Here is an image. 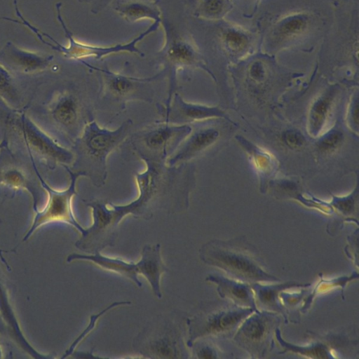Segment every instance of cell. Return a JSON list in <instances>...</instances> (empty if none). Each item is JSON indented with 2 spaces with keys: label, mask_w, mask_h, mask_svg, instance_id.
Here are the masks:
<instances>
[{
  "label": "cell",
  "mask_w": 359,
  "mask_h": 359,
  "mask_svg": "<svg viewBox=\"0 0 359 359\" xmlns=\"http://www.w3.org/2000/svg\"><path fill=\"white\" fill-rule=\"evenodd\" d=\"M169 61L174 66L201 65L194 49L183 42H175L168 50Z\"/></svg>",
  "instance_id": "obj_22"
},
{
  "label": "cell",
  "mask_w": 359,
  "mask_h": 359,
  "mask_svg": "<svg viewBox=\"0 0 359 359\" xmlns=\"http://www.w3.org/2000/svg\"><path fill=\"white\" fill-rule=\"evenodd\" d=\"M283 138L285 142L291 147H299L304 142V137L294 131H287L285 133Z\"/></svg>",
  "instance_id": "obj_32"
},
{
  "label": "cell",
  "mask_w": 359,
  "mask_h": 359,
  "mask_svg": "<svg viewBox=\"0 0 359 359\" xmlns=\"http://www.w3.org/2000/svg\"><path fill=\"white\" fill-rule=\"evenodd\" d=\"M8 299L6 288L1 281H0V312L11 334L13 335L20 346L33 358H46L47 357L46 355H43L35 351L25 339L18 323L15 316L13 313L10 303H8Z\"/></svg>",
  "instance_id": "obj_19"
},
{
  "label": "cell",
  "mask_w": 359,
  "mask_h": 359,
  "mask_svg": "<svg viewBox=\"0 0 359 359\" xmlns=\"http://www.w3.org/2000/svg\"><path fill=\"white\" fill-rule=\"evenodd\" d=\"M69 174L70 182L69 186L63 190H56L51 188L38 173L34 166L35 172L41 180L43 189L47 191L48 199L42 210H36L31 227L24 236L22 241L27 240L36 229L50 222H60L66 223L75 228L81 234H83L86 228H83L76 220L72 210V202L76 194V182L81 174L65 167Z\"/></svg>",
  "instance_id": "obj_8"
},
{
  "label": "cell",
  "mask_w": 359,
  "mask_h": 359,
  "mask_svg": "<svg viewBox=\"0 0 359 359\" xmlns=\"http://www.w3.org/2000/svg\"><path fill=\"white\" fill-rule=\"evenodd\" d=\"M119 11L128 19L137 20L144 18H151L156 21H160L159 12L156 10L139 4H132L121 6Z\"/></svg>",
  "instance_id": "obj_23"
},
{
  "label": "cell",
  "mask_w": 359,
  "mask_h": 359,
  "mask_svg": "<svg viewBox=\"0 0 359 359\" xmlns=\"http://www.w3.org/2000/svg\"><path fill=\"white\" fill-rule=\"evenodd\" d=\"M199 256L204 263L244 283L279 280L266 271L257 250L244 236L229 241H210L201 246Z\"/></svg>",
  "instance_id": "obj_3"
},
{
  "label": "cell",
  "mask_w": 359,
  "mask_h": 359,
  "mask_svg": "<svg viewBox=\"0 0 359 359\" xmlns=\"http://www.w3.org/2000/svg\"><path fill=\"white\" fill-rule=\"evenodd\" d=\"M133 346L148 358H189L184 341V328L173 320L158 319L147 325L137 335Z\"/></svg>",
  "instance_id": "obj_7"
},
{
  "label": "cell",
  "mask_w": 359,
  "mask_h": 359,
  "mask_svg": "<svg viewBox=\"0 0 359 359\" xmlns=\"http://www.w3.org/2000/svg\"><path fill=\"white\" fill-rule=\"evenodd\" d=\"M191 349L193 357L197 358H223V353L215 344L208 341L207 338L196 340L189 348Z\"/></svg>",
  "instance_id": "obj_24"
},
{
  "label": "cell",
  "mask_w": 359,
  "mask_h": 359,
  "mask_svg": "<svg viewBox=\"0 0 359 359\" xmlns=\"http://www.w3.org/2000/svg\"><path fill=\"white\" fill-rule=\"evenodd\" d=\"M224 39L226 45L233 50H241L248 44L247 36L233 29H228L225 32Z\"/></svg>",
  "instance_id": "obj_29"
},
{
  "label": "cell",
  "mask_w": 359,
  "mask_h": 359,
  "mask_svg": "<svg viewBox=\"0 0 359 359\" xmlns=\"http://www.w3.org/2000/svg\"><path fill=\"white\" fill-rule=\"evenodd\" d=\"M191 130L190 124L176 125L156 121L153 126L136 133L132 144L141 159L165 163L167 158Z\"/></svg>",
  "instance_id": "obj_9"
},
{
  "label": "cell",
  "mask_w": 359,
  "mask_h": 359,
  "mask_svg": "<svg viewBox=\"0 0 359 359\" xmlns=\"http://www.w3.org/2000/svg\"><path fill=\"white\" fill-rule=\"evenodd\" d=\"M218 137L219 132L214 128L194 129L191 126L190 133L167 158L165 164L170 168L180 167L202 154L216 142Z\"/></svg>",
  "instance_id": "obj_14"
},
{
  "label": "cell",
  "mask_w": 359,
  "mask_h": 359,
  "mask_svg": "<svg viewBox=\"0 0 359 359\" xmlns=\"http://www.w3.org/2000/svg\"><path fill=\"white\" fill-rule=\"evenodd\" d=\"M158 24L159 21H156L155 23L152 25L147 31L140 34L137 37L129 43L117 44L110 47L93 46L78 42L74 38H72V35L68 32V31L66 29V27L64 26V28L66 29L69 39V46L67 48H60V50L66 56L74 59H81L87 57H94L97 59H100L111 53L124 51L141 53L140 50L136 48V43L142 40L147 34L153 31H155L158 28Z\"/></svg>",
  "instance_id": "obj_16"
},
{
  "label": "cell",
  "mask_w": 359,
  "mask_h": 359,
  "mask_svg": "<svg viewBox=\"0 0 359 359\" xmlns=\"http://www.w3.org/2000/svg\"><path fill=\"white\" fill-rule=\"evenodd\" d=\"M264 68L261 62L253 63L250 68V74L255 79H261L264 76Z\"/></svg>",
  "instance_id": "obj_33"
},
{
  "label": "cell",
  "mask_w": 359,
  "mask_h": 359,
  "mask_svg": "<svg viewBox=\"0 0 359 359\" xmlns=\"http://www.w3.org/2000/svg\"><path fill=\"white\" fill-rule=\"evenodd\" d=\"M49 58L42 57L27 53L18 52L6 59L7 64L18 72L32 74L40 72L48 66Z\"/></svg>",
  "instance_id": "obj_21"
},
{
  "label": "cell",
  "mask_w": 359,
  "mask_h": 359,
  "mask_svg": "<svg viewBox=\"0 0 359 359\" xmlns=\"http://www.w3.org/2000/svg\"><path fill=\"white\" fill-rule=\"evenodd\" d=\"M145 169L135 176L137 197L125 205L95 200L86 203L91 210L93 222L75 243L77 249L93 254L113 246L121 222L128 216L149 219L156 208H163V198L170 185L169 173L172 168L163 163L142 158Z\"/></svg>",
  "instance_id": "obj_1"
},
{
  "label": "cell",
  "mask_w": 359,
  "mask_h": 359,
  "mask_svg": "<svg viewBox=\"0 0 359 359\" xmlns=\"http://www.w3.org/2000/svg\"><path fill=\"white\" fill-rule=\"evenodd\" d=\"M255 311L228 301L202 304L196 314L186 320L187 347L190 348L196 340L201 338L233 337L241 323Z\"/></svg>",
  "instance_id": "obj_5"
},
{
  "label": "cell",
  "mask_w": 359,
  "mask_h": 359,
  "mask_svg": "<svg viewBox=\"0 0 359 359\" xmlns=\"http://www.w3.org/2000/svg\"><path fill=\"white\" fill-rule=\"evenodd\" d=\"M255 293L257 309L281 313L285 316V309L280 302V292L291 287H302L310 284L288 281L279 285H264L259 283L250 284Z\"/></svg>",
  "instance_id": "obj_18"
},
{
  "label": "cell",
  "mask_w": 359,
  "mask_h": 359,
  "mask_svg": "<svg viewBox=\"0 0 359 359\" xmlns=\"http://www.w3.org/2000/svg\"><path fill=\"white\" fill-rule=\"evenodd\" d=\"M46 110L53 124L74 142L81 131V108L76 94L70 90L55 93L47 104Z\"/></svg>",
  "instance_id": "obj_12"
},
{
  "label": "cell",
  "mask_w": 359,
  "mask_h": 359,
  "mask_svg": "<svg viewBox=\"0 0 359 359\" xmlns=\"http://www.w3.org/2000/svg\"><path fill=\"white\" fill-rule=\"evenodd\" d=\"M7 252L8 251H7V250H1V249L0 248V258H1V261L4 262V264H6V266L7 269L10 271V270H11V268H10V266H8V263H7L6 260L4 259V256L2 255V252Z\"/></svg>",
  "instance_id": "obj_34"
},
{
  "label": "cell",
  "mask_w": 359,
  "mask_h": 359,
  "mask_svg": "<svg viewBox=\"0 0 359 359\" xmlns=\"http://www.w3.org/2000/svg\"><path fill=\"white\" fill-rule=\"evenodd\" d=\"M132 125V120L128 119L111 130L95 120L86 123L74 141L75 160L70 169L90 178L93 185L103 186L107 177L108 158L129 135Z\"/></svg>",
  "instance_id": "obj_2"
},
{
  "label": "cell",
  "mask_w": 359,
  "mask_h": 359,
  "mask_svg": "<svg viewBox=\"0 0 359 359\" xmlns=\"http://www.w3.org/2000/svg\"><path fill=\"white\" fill-rule=\"evenodd\" d=\"M130 305L131 304L130 302H115L111 304L108 306L104 310L100 311V313L93 315L90 316V322L87 327L81 332V334L72 342L69 348L65 351L64 355L62 358H66L68 355H71L76 346L93 330V329L95 327L96 323L97 320L108 311L113 309L114 307L121 306V305Z\"/></svg>",
  "instance_id": "obj_25"
},
{
  "label": "cell",
  "mask_w": 359,
  "mask_h": 359,
  "mask_svg": "<svg viewBox=\"0 0 359 359\" xmlns=\"http://www.w3.org/2000/svg\"><path fill=\"white\" fill-rule=\"evenodd\" d=\"M74 260L90 262L102 269L128 278L138 287L142 285L138 276H143L149 283L153 294L158 299L162 297L161 276L169 271L162 260L159 243L145 245L142 250L140 259L137 262L107 257L100 252L93 254L72 253L67 257V262Z\"/></svg>",
  "instance_id": "obj_4"
},
{
  "label": "cell",
  "mask_w": 359,
  "mask_h": 359,
  "mask_svg": "<svg viewBox=\"0 0 359 359\" xmlns=\"http://www.w3.org/2000/svg\"><path fill=\"white\" fill-rule=\"evenodd\" d=\"M7 123L11 133L25 147L32 160L34 155L50 167L73 165V150L56 142L22 111L12 114L7 118Z\"/></svg>",
  "instance_id": "obj_6"
},
{
  "label": "cell",
  "mask_w": 359,
  "mask_h": 359,
  "mask_svg": "<svg viewBox=\"0 0 359 359\" xmlns=\"http://www.w3.org/2000/svg\"><path fill=\"white\" fill-rule=\"evenodd\" d=\"M163 122L176 125L223 118L229 120L226 114L217 107L187 102L179 93H174L162 108ZM232 122V121H231Z\"/></svg>",
  "instance_id": "obj_13"
},
{
  "label": "cell",
  "mask_w": 359,
  "mask_h": 359,
  "mask_svg": "<svg viewBox=\"0 0 359 359\" xmlns=\"http://www.w3.org/2000/svg\"><path fill=\"white\" fill-rule=\"evenodd\" d=\"M280 324L278 313L255 311L241 323L233 335V341L251 357H264L273 348Z\"/></svg>",
  "instance_id": "obj_10"
},
{
  "label": "cell",
  "mask_w": 359,
  "mask_h": 359,
  "mask_svg": "<svg viewBox=\"0 0 359 359\" xmlns=\"http://www.w3.org/2000/svg\"><path fill=\"white\" fill-rule=\"evenodd\" d=\"M275 337L283 348L280 353L292 352L313 358H332L337 357L334 353H339V348H346L350 344L348 338L343 335H330L316 337L313 342H309L303 346H296L285 341L281 337L279 328L276 329Z\"/></svg>",
  "instance_id": "obj_15"
},
{
  "label": "cell",
  "mask_w": 359,
  "mask_h": 359,
  "mask_svg": "<svg viewBox=\"0 0 359 359\" xmlns=\"http://www.w3.org/2000/svg\"><path fill=\"white\" fill-rule=\"evenodd\" d=\"M331 204L341 215L346 217V220L354 222L353 215L356 210V197L354 193L343 198L334 197Z\"/></svg>",
  "instance_id": "obj_26"
},
{
  "label": "cell",
  "mask_w": 359,
  "mask_h": 359,
  "mask_svg": "<svg viewBox=\"0 0 359 359\" xmlns=\"http://www.w3.org/2000/svg\"><path fill=\"white\" fill-rule=\"evenodd\" d=\"M0 183L12 189H25L29 191L34 201V210L36 209L37 194L35 187L22 170L15 166L3 169L0 172Z\"/></svg>",
  "instance_id": "obj_20"
},
{
  "label": "cell",
  "mask_w": 359,
  "mask_h": 359,
  "mask_svg": "<svg viewBox=\"0 0 359 359\" xmlns=\"http://www.w3.org/2000/svg\"><path fill=\"white\" fill-rule=\"evenodd\" d=\"M205 280L217 285V292L222 298L239 306L258 310L250 284L218 274H210Z\"/></svg>",
  "instance_id": "obj_17"
},
{
  "label": "cell",
  "mask_w": 359,
  "mask_h": 359,
  "mask_svg": "<svg viewBox=\"0 0 359 359\" xmlns=\"http://www.w3.org/2000/svg\"><path fill=\"white\" fill-rule=\"evenodd\" d=\"M330 97H323L318 100L313 105L311 111V121L313 122V131H318L320 128L321 121H323L330 107Z\"/></svg>",
  "instance_id": "obj_28"
},
{
  "label": "cell",
  "mask_w": 359,
  "mask_h": 359,
  "mask_svg": "<svg viewBox=\"0 0 359 359\" xmlns=\"http://www.w3.org/2000/svg\"><path fill=\"white\" fill-rule=\"evenodd\" d=\"M88 67L103 74L102 97L111 101L126 103L133 100L150 101L149 84L160 74L148 78H136L125 76L111 71L99 69L85 63Z\"/></svg>",
  "instance_id": "obj_11"
},
{
  "label": "cell",
  "mask_w": 359,
  "mask_h": 359,
  "mask_svg": "<svg viewBox=\"0 0 359 359\" xmlns=\"http://www.w3.org/2000/svg\"><path fill=\"white\" fill-rule=\"evenodd\" d=\"M342 140V134L338 131H333L324 137L320 142L319 147L325 150L334 148Z\"/></svg>",
  "instance_id": "obj_30"
},
{
  "label": "cell",
  "mask_w": 359,
  "mask_h": 359,
  "mask_svg": "<svg viewBox=\"0 0 359 359\" xmlns=\"http://www.w3.org/2000/svg\"><path fill=\"white\" fill-rule=\"evenodd\" d=\"M306 26V20L302 16L289 17L280 26V33L286 36L296 35L302 32Z\"/></svg>",
  "instance_id": "obj_27"
},
{
  "label": "cell",
  "mask_w": 359,
  "mask_h": 359,
  "mask_svg": "<svg viewBox=\"0 0 359 359\" xmlns=\"http://www.w3.org/2000/svg\"><path fill=\"white\" fill-rule=\"evenodd\" d=\"M203 6L206 12L210 14H218L224 8L223 0H203Z\"/></svg>",
  "instance_id": "obj_31"
}]
</instances>
